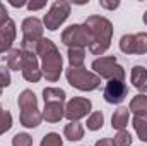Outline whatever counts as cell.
<instances>
[{"mask_svg": "<svg viewBox=\"0 0 147 146\" xmlns=\"http://www.w3.org/2000/svg\"><path fill=\"white\" fill-rule=\"evenodd\" d=\"M36 55L41 60V72L48 83H57L63 72V57L57 45L50 38H41L38 41Z\"/></svg>", "mask_w": 147, "mask_h": 146, "instance_id": "obj_1", "label": "cell"}, {"mask_svg": "<svg viewBox=\"0 0 147 146\" xmlns=\"http://www.w3.org/2000/svg\"><path fill=\"white\" fill-rule=\"evenodd\" d=\"M84 24L87 26L89 33H91V45H89V52L92 55H99L103 57L105 52L111 46V38H113V24L108 17L105 16H89Z\"/></svg>", "mask_w": 147, "mask_h": 146, "instance_id": "obj_2", "label": "cell"}, {"mask_svg": "<svg viewBox=\"0 0 147 146\" xmlns=\"http://www.w3.org/2000/svg\"><path fill=\"white\" fill-rule=\"evenodd\" d=\"M17 105L21 110L19 120L24 127L28 129H34L41 124L43 115L38 108V98L36 95L33 93V89H24L21 91V95L17 96Z\"/></svg>", "mask_w": 147, "mask_h": 146, "instance_id": "obj_3", "label": "cell"}, {"mask_svg": "<svg viewBox=\"0 0 147 146\" xmlns=\"http://www.w3.org/2000/svg\"><path fill=\"white\" fill-rule=\"evenodd\" d=\"M65 77L67 83L79 91H94L101 84V77L92 71H87L86 67H79V69L69 67L65 71Z\"/></svg>", "mask_w": 147, "mask_h": 146, "instance_id": "obj_4", "label": "cell"}, {"mask_svg": "<svg viewBox=\"0 0 147 146\" xmlns=\"http://www.w3.org/2000/svg\"><path fill=\"white\" fill-rule=\"evenodd\" d=\"M21 31H22V40H21V50L24 52H33L36 53V46L38 41L43 36V31H45V26H43V21L38 19L34 16L31 17H26L21 24Z\"/></svg>", "mask_w": 147, "mask_h": 146, "instance_id": "obj_5", "label": "cell"}, {"mask_svg": "<svg viewBox=\"0 0 147 146\" xmlns=\"http://www.w3.org/2000/svg\"><path fill=\"white\" fill-rule=\"evenodd\" d=\"M91 69H92V72L98 74L103 79L125 81V69H123V65L118 64L116 57H113V55H103V57L94 59L91 64Z\"/></svg>", "mask_w": 147, "mask_h": 146, "instance_id": "obj_6", "label": "cell"}, {"mask_svg": "<svg viewBox=\"0 0 147 146\" xmlns=\"http://www.w3.org/2000/svg\"><path fill=\"white\" fill-rule=\"evenodd\" d=\"M70 10H72L70 2H67V0H57V2H53L51 7H50V10L43 17V26L48 31H57L69 19Z\"/></svg>", "mask_w": 147, "mask_h": 146, "instance_id": "obj_7", "label": "cell"}, {"mask_svg": "<svg viewBox=\"0 0 147 146\" xmlns=\"http://www.w3.org/2000/svg\"><path fill=\"white\" fill-rule=\"evenodd\" d=\"M62 43L69 48H89L91 45V33L87 26L82 24H70L62 31Z\"/></svg>", "mask_w": 147, "mask_h": 146, "instance_id": "obj_8", "label": "cell"}, {"mask_svg": "<svg viewBox=\"0 0 147 146\" xmlns=\"http://www.w3.org/2000/svg\"><path fill=\"white\" fill-rule=\"evenodd\" d=\"M120 50L127 55H144L147 53V33H134L123 35L118 43Z\"/></svg>", "mask_w": 147, "mask_h": 146, "instance_id": "obj_9", "label": "cell"}, {"mask_svg": "<svg viewBox=\"0 0 147 146\" xmlns=\"http://www.w3.org/2000/svg\"><path fill=\"white\" fill-rule=\"evenodd\" d=\"M92 110V102L84 96H75L65 105V119L69 122H79L84 117H89Z\"/></svg>", "mask_w": 147, "mask_h": 146, "instance_id": "obj_10", "label": "cell"}, {"mask_svg": "<svg viewBox=\"0 0 147 146\" xmlns=\"http://www.w3.org/2000/svg\"><path fill=\"white\" fill-rule=\"evenodd\" d=\"M22 52V77L28 83H39V79L43 77L41 72V65L38 62V55L33 52Z\"/></svg>", "mask_w": 147, "mask_h": 146, "instance_id": "obj_11", "label": "cell"}, {"mask_svg": "<svg viewBox=\"0 0 147 146\" xmlns=\"http://www.w3.org/2000/svg\"><path fill=\"white\" fill-rule=\"evenodd\" d=\"M128 95V86L125 81H108L103 89V98L106 103L118 105L121 103Z\"/></svg>", "mask_w": 147, "mask_h": 146, "instance_id": "obj_12", "label": "cell"}, {"mask_svg": "<svg viewBox=\"0 0 147 146\" xmlns=\"http://www.w3.org/2000/svg\"><path fill=\"white\" fill-rule=\"evenodd\" d=\"M17 36V28L12 19H9L5 24L0 26V53L9 52L12 48V43L16 41Z\"/></svg>", "mask_w": 147, "mask_h": 146, "instance_id": "obj_13", "label": "cell"}, {"mask_svg": "<svg viewBox=\"0 0 147 146\" xmlns=\"http://www.w3.org/2000/svg\"><path fill=\"white\" fill-rule=\"evenodd\" d=\"M41 115H43V120H46L48 124H57L65 117V103L63 102H48V103H45Z\"/></svg>", "mask_w": 147, "mask_h": 146, "instance_id": "obj_14", "label": "cell"}, {"mask_svg": "<svg viewBox=\"0 0 147 146\" xmlns=\"http://www.w3.org/2000/svg\"><path fill=\"white\" fill-rule=\"evenodd\" d=\"M130 83L142 95L147 93V67H144V65H134L132 71H130Z\"/></svg>", "mask_w": 147, "mask_h": 146, "instance_id": "obj_15", "label": "cell"}, {"mask_svg": "<svg viewBox=\"0 0 147 146\" xmlns=\"http://www.w3.org/2000/svg\"><path fill=\"white\" fill-rule=\"evenodd\" d=\"M128 120H130V110H128V107H120V108L115 110V113L111 115V127L116 129V131H123V129H127Z\"/></svg>", "mask_w": 147, "mask_h": 146, "instance_id": "obj_16", "label": "cell"}, {"mask_svg": "<svg viewBox=\"0 0 147 146\" xmlns=\"http://www.w3.org/2000/svg\"><path fill=\"white\" fill-rule=\"evenodd\" d=\"M130 113H134V117H147V96L139 93L130 100L128 105Z\"/></svg>", "mask_w": 147, "mask_h": 146, "instance_id": "obj_17", "label": "cell"}, {"mask_svg": "<svg viewBox=\"0 0 147 146\" xmlns=\"http://www.w3.org/2000/svg\"><path fill=\"white\" fill-rule=\"evenodd\" d=\"M63 138L69 141H80L84 138V126L80 122H69L63 127Z\"/></svg>", "mask_w": 147, "mask_h": 146, "instance_id": "obj_18", "label": "cell"}, {"mask_svg": "<svg viewBox=\"0 0 147 146\" xmlns=\"http://www.w3.org/2000/svg\"><path fill=\"white\" fill-rule=\"evenodd\" d=\"M7 69L9 71H22V52L21 48H10L7 52Z\"/></svg>", "mask_w": 147, "mask_h": 146, "instance_id": "obj_19", "label": "cell"}, {"mask_svg": "<svg viewBox=\"0 0 147 146\" xmlns=\"http://www.w3.org/2000/svg\"><path fill=\"white\" fill-rule=\"evenodd\" d=\"M67 59H69V67H84L86 62V50L84 48H69L67 52Z\"/></svg>", "mask_w": 147, "mask_h": 146, "instance_id": "obj_20", "label": "cell"}, {"mask_svg": "<svg viewBox=\"0 0 147 146\" xmlns=\"http://www.w3.org/2000/svg\"><path fill=\"white\" fill-rule=\"evenodd\" d=\"M65 98H67V93L62 89V88H45L43 89V100L45 103L48 102H63L65 103Z\"/></svg>", "mask_w": 147, "mask_h": 146, "instance_id": "obj_21", "label": "cell"}, {"mask_svg": "<svg viewBox=\"0 0 147 146\" xmlns=\"http://www.w3.org/2000/svg\"><path fill=\"white\" fill-rule=\"evenodd\" d=\"M132 126H134L139 139L147 143V117H134L132 119Z\"/></svg>", "mask_w": 147, "mask_h": 146, "instance_id": "obj_22", "label": "cell"}, {"mask_svg": "<svg viewBox=\"0 0 147 146\" xmlns=\"http://www.w3.org/2000/svg\"><path fill=\"white\" fill-rule=\"evenodd\" d=\"M105 124V115L103 112H91V115L87 117V122H86V127L89 131H99Z\"/></svg>", "mask_w": 147, "mask_h": 146, "instance_id": "obj_23", "label": "cell"}, {"mask_svg": "<svg viewBox=\"0 0 147 146\" xmlns=\"http://www.w3.org/2000/svg\"><path fill=\"white\" fill-rule=\"evenodd\" d=\"M10 127H12V113L0 105V136L10 131Z\"/></svg>", "mask_w": 147, "mask_h": 146, "instance_id": "obj_24", "label": "cell"}, {"mask_svg": "<svg viewBox=\"0 0 147 146\" xmlns=\"http://www.w3.org/2000/svg\"><path fill=\"white\" fill-rule=\"evenodd\" d=\"M39 146H63V139L60 138L58 132H48L43 136Z\"/></svg>", "mask_w": 147, "mask_h": 146, "instance_id": "obj_25", "label": "cell"}, {"mask_svg": "<svg viewBox=\"0 0 147 146\" xmlns=\"http://www.w3.org/2000/svg\"><path fill=\"white\" fill-rule=\"evenodd\" d=\"M113 141H115V146H130L132 145V134H130L127 129H123V131H116Z\"/></svg>", "mask_w": 147, "mask_h": 146, "instance_id": "obj_26", "label": "cell"}, {"mask_svg": "<svg viewBox=\"0 0 147 146\" xmlns=\"http://www.w3.org/2000/svg\"><path fill=\"white\" fill-rule=\"evenodd\" d=\"M12 146H33V138L28 132H17L12 138Z\"/></svg>", "mask_w": 147, "mask_h": 146, "instance_id": "obj_27", "label": "cell"}, {"mask_svg": "<svg viewBox=\"0 0 147 146\" xmlns=\"http://www.w3.org/2000/svg\"><path fill=\"white\" fill-rule=\"evenodd\" d=\"M10 83H12V79H10V71H9L5 65H0V88L3 89V88L10 86Z\"/></svg>", "mask_w": 147, "mask_h": 146, "instance_id": "obj_28", "label": "cell"}, {"mask_svg": "<svg viewBox=\"0 0 147 146\" xmlns=\"http://www.w3.org/2000/svg\"><path fill=\"white\" fill-rule=\"evenodd\" d=\"M99 5H101V9L115 10V9H118V7H120V2H118V0H115V2H106V0H99Z\"/></svg>", "mask_w": 147, "mask_h": 146, "instance_id": "obj_29", "label": "cell"}, {"mask_svg": "<svg viewBox=\"0 0 147 146\" xmlns=\"http://www.w3.org/2000/svg\"><path fill=\"white\" fill-rule=\"evenodd\" d=\"M10 17H9V12H7V9H5V5L0 2V26L2 24H5L7 21H9Z\"/></svg>", "mask_w": 147, "mask_h": 146, "instance_id": "obj_30", "label": "cell"}, {"mask_svg": "<svg viewBox=\"0 0 147 146\" xmlns=\"http://www.w3.org/2000/svg\"><path fill=\"white\" fill-rule=\"evenodd\" d=\"M45 5H46V2L43 0V2H29L26 7H28L29 10H39V9H43Z\"/></svg>", "mask_w": 147, "mask_h": 146, "instance_id": "obj_31", "label": "cell"}, {"mask_svg": "<svg viewBox=\"0 0 147 146\" xmlns=\"http://www.w3.org/2000/svg\"><path fill=\"white\" fill-rule=\"evenodd\" d=\"M94 146H115V141H113L111 138H105V139L96 141V145Z\"/></svg>", "mask_w": 147, "mask_h": 146, "instance_id": "obj_32", "label": "cell"}, {"mask_svg": "<svg viewBox=\"0 0 147 146\" xmlns=\"http://www.w3.org/2000/svg\"><path fill=\"white\" fill-rule=\"evenodd\" d=\"M9 3H10L12 7H16V9H21V7H24V5H28V3H26L24 0H19V2H17V0H9Z\"/></svg>", "mask_w": 147, "mask_h": 146, "instance_id": "obj_33", "label": "cell"}, {"mask_svg": "<svg viewBox=\"0 0 147 146\" xmlns=\"http://www.w3.org/2000/svg\"><path fill=\"white\" fill-rule=\"evenodd\" d=\"M144 24L147 26V10H146V14H144Z\"/></svg>", "mask_w": 147, "mask_h": 146, "instance_id": "obj_34", "label": "cell"}, {"mask_svg": "<svg viewBox=\"0 0 147 146\" xmlns=\"http://www.w3.org/2000/svg\"><path fill=\"white\" fill-rule=\"evenodd\" d=\"M0 96H2V88H0Z\"/></svg>", "mask_w": 147, "mask_h": 146, "instance_id": "obj_35", "label": "cell"}]
</instances>
